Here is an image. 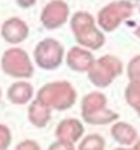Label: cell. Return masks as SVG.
<instances>
[{
  "mask_svg": "<svg viewBox=\"0 0 140 150\" xmlns=\"http://www.w3.org/2000/svg\"><path fill=\"white\" fill-rule=\"evenodd\" d=\"M77 92L68 81H53L42 86L36 93V101H39L50 110H68L75 104Z\"/></svg>",
  "mask_w": 140,
  "mask_h": 150,
  "instance_id": "cell-1",
  "label": "cell"
},
{
  "mask_svg": "<svg viewBox=\"0 0 140 150\" xmlns=\"http://www.w3.org/2000/svg\"><path fill=\"white\" fill-rule=\"evenodd\" d=\"M95 26V20L89 12L79 11L72 15L71 30L75 36V41L84 48L98 50L104 45V35Z\"/></svg>",
  "mask_w": 140,
  "mask_h": 150,
  "instance_id": "cell-2",
  "label": "cell"
},
{
  "mask_svg": "<svg viewBox=\"0 0 140 150\" xmlns=\"http://www.w3.org/2000/svg\"><path fill=\"white\" fill-rule=\"evenodd\" d=\"M107 98L103 93H89L81 102V116L91 125H107L118 120L119 116L106 108Z\"/></svg>",
  "mask_w": 140,
  "mask_h": 150,
  "instance_id": "cell-3",
  "label": "cell"
},
{
  "mask_svg": "<svg viewBox=\"0 0 140 150\" xmlns=\"http://www.w3.org/2000/svg\"><path fill=\"white\" fill-rule=\"evenodd\" d=\"M2 71L12 78H30L33 75V65L27 53L21 48H9L3 53L0 62Z\"/></svg>",
  "mask_w": 140,
  "mask_h": 150,
  "instance_id": "cell-4",
  "label": "cell"
},
{
  "mask_svg": "<svg viewBox=\"0 0 140 150\" xmlns=\"http://www.w3.org/2000/svg\"><path fill=\"white\" fill-rule=\"evenodd\" d=\"M63 56H65L63 45L56 39H53V38L42 39L35 47V51H33V59L36 66H39L41 69L45 71L57 69L62 65Z\"/></svg>",
  "mask_w": 140,
  "mask_h": 150,
  "instance_id": "cell-5",
  "label": "cell"
},
{
  "mask_svg": "<svg viewBox=\"0 0 140 150\" xmlns=\"http://www.w3.org/2000/svg\"><path fill=\"white\" fill-rule=\"evenodd\" d=\"M89 72V80L96 87L109 86L118 75L122 72V63L114 56H103L98 60H94Z\"/></svg>",
  "mask_w": 140,
  "mask_h": 150,
  "instance_id": "cell-6",
  "label": "cell"
},
{
  "mask_svg": "<svg viewBox=\"0 0 140 150\" xmlns=\"http://www.w3.org/2000/svg\"><path fill=\"white\" fill-rule=\"evenodd\" d=\"M133 5L130 2H113L109 6L103 8L98 14V24L106 32L116 30L118 26L130 17Z\"/></svg>",
  "mask_w": 140,
  "mask_h": 150,
  "instance_id": "cell-7",
  "label": "cell"
},
{
  "mask_svg": "<svg viewBox=\"0 0 140 150\" xmlns=\"http://www.w3.org/2000/svg\"><path fill=\"white\" fill-rule=\"evenodd\" d=\"M69 17V8L63 0H53L41 12V23L48 30H54L66 23Z\"/></svg>",
  "mask_w": 140,
  "mask_h": 150,
  "instance_id": "cell-8",
  "label": "cell"
},
{
  "mask_svg": "<svg viewBox=\"0 0 140 150\" xmlns=\"http://www.w3.org/2000/svg\"><path fill=\"white\" fill-rule=\"evenodd\" d=\"M0 35H2L3 41L11 45H18L23 41L27 39L29 36V26L26 21H23L18 17L8 18L2 27H0Z\"/></svg>",
  "mask_w": 140,
  "mask_h": 150,
  "instance_id": "cell-9",
  "label": "cell"
},
{
  "mask_svg": "<svg viewBox=\"0 0 140 150\" xmlns=\"http://www.w3.org/2000/svg\"><path fill=\"white\" fill-rule=\"evenodd\" d=\"M94 56L91 51L81 47H72L66 54V65L75 72H87L94 63Z\"/></svg>",
  "mask_w": 140,
  "mask_h": 150,
  "instance_id": "cell-10",
  "label": "cell"
},
{
  "mask_svg": "<svg viewBox=\"0 0 140 150\" xmlns=\"http://www.w3.org/2000/svg\"><path fill=\"white\" fill-rule=\"evenodd\" d=\"M83 132H84L83 125L77 119H65V120H62L56 128L57 140L66 141V143H71V144L79 141L81 138Z\"/></svg>",
  "mask_w": 140,
  "mask_h": 150,
  "instance_id": "cell-11",
  "label": "cell"
},
{
  "mask_svg": "<svg viewBox=\"0 0 140 150\" xmlns=\"http://www.w3.org/2000/svg\"><path fill=\"white\" fill-rule=\"evenodd\" d=\"M33 86L27 81H17L9 86L8 89V99L15 105H24L32 101L33 98Z\"/></svg>",
  "mask_w": 140,
  "mask_h": 150,
  "instance_id": "cell-12",
  "label": "cell"
},
{
  "mask_svg": "<svg viewBox=\"0 0 140 150\" xmlns=\"http://www.w3.org/2000/svg\"><path fill=\"white\" fill-rule=\"evenodd\" d=\"M27 116H29L30 123L35 128L42 129V128L47 126L50 119H51V110L35 99V101L30 104L29 110H27Z\"/></svg>",
  "mask_w": 140,
  "mask_h": 150,
  "instance_id": "cell-13",
  "label": "cell"
},
{
  "mask_svg": "<svg viewBox=\"0 0 140 150\" xmlns=\"http://www.w3.org/2000/svg\"><path fill=\"white\" fill-rule=\"evenodd\" d=\"M113 140L122 146H131L137 140V131L125 122H118L111 126Z\"/></svg>",
  "mask_w": 140,
  "mask_h": 150,
  "instance_id": "cell-14",
  "label": "cell"
},
{
  "mask_svg": "<svg viewBox=\"0 0 140 150\" xmlns=\"http://www.w3.org/2000/svg\"><path fill=\"white\" fill-rule=\"evenodd\" d=\"M125 99L131 108L140 116V83H130L125 90Z\"/></svg>",
  "mask_w": 140,
  "mask_h": 150,
  "instance_id": "cell-15",
  "label": "cell"
},
{
  "mask_svg": "<svg viewBox=\"0 0 140 150\" xmlns=\"http://www.w3.org/2000/svg\"><path fill=\"white\" fill-rule=\"evenodd\" d=\"M106 141L101 135L98 134H91L84 137V140L80 143L79 150H104Z\"/></svg>",
  "mask_w": 140,
  "mask_h": 150,
  "instance_id": "cell-16",
  "label": "cell"
},
{
  "mask_svg": "<svg viewBox=\"0 0 140 150\" xmlns=\"http://www.w3.org/2000/svg\"><path fill=\"white\" fill-rule=\"evenodd\" d=\"M128 78L130 83H140V56L131 59L128 65Z\"/></svg>",
  "mask_w": 140,
  "mask_h": 150,
  "instance_id": "cell-17",
  "label": "cell"
},
{
  "mask_svg": "<svg viewBox=\"0 0 140 150\" xmlns=\"http://www.w3.org/2000/svg\"><path fill=\"white\" fill-rule=\"evenodd\" d=\"M12 141V135L11 131L6 125L0 123V150H8Z\"/></svg>",
  "mask_w": 140,
  "mask_h": 150,
  "instance_id": "cell-18",
  "label": "cell"
},
{
  "mask_svg": "<svg viewBox=\"0 0 140 150\" xmlns=\"http://www.w3.org/2000/svg\"><path fill=\"white\" fill-rule=\"evenodd\" d=\"M15 150H41V146L33 140H24V141L18 143Z\"/></svg>",
  "mask_w": 140,
  "mask_h": 150,
  "instance_id": "cell-19",
  "label": "cell"
},
{
  "mask_svg": "<svg viewBox=\"0 0 140 150\" xmlns=\"http://www.w3.org/2000/svg\"><path fill=\"white\" fill-rule=\"evenodd\" d=\"M48 150H75V149H74V144H71V143L57 140L48 147Z\"/></svg>",
  "mask_w": 140,
  "mask_h": 150,
  "instance_id": "cell-20",
  "label": "cell"
},
{
  "mask_svg": "<svg viewBox=\"0 0 140 150\" xmlns=\"http://www.w3.org/2000/svg\"><path fill=\"white\" fill-rule=\"evenodd\" d=\"M17 3L23 9H29V8H32L36 3V0H17Z\"/></svg>",
  "mask_w": 140,
  "mask_h": 150,
  "instance_id": "cell-21",
  "label": "cell"
},
{
  "mask_svg": "<svg viewBox=\"0 0 140 150\" xmlns=\"http://www.w3.org/2000/svg\"><path fill=\"white\" fill-rule=\"evenodd\" d=\"M134 150H140V141L136 144V147H134Z\"/></svg>",
  "mask_w": 140,
  "mask_h": 150,
  "instance_id": "cell-22",
  "label": "cell"
},
{
  "mask_svg": "<svg viewBox=\"0 0 140 150\" xmlns=\"http://www.w3.org/2000/svg\"><path fill=\"white\" fill-rule=\"evenodd\" d=\"M136 35H137V36H139V38H140V26H139V27H137V30H136Z\"/></svg>",
  "mask_w": 140,
  "mask_h": 150,
  "instance_id": "cell-23",
  "label": "cell"
},
{
  "mask_svg": "<svg viewBox=\"0 0 140 150\" xmlns=\"http://www.w3.org/2000/svg\"><path fill=\"white\" fill-rule=\"evenodd\" d=\"M116 150H128V149H116Z\"/></svg>",
  "mask_w": 140,
  "mask_h": 150,
  "instance_id": "cell-24",
  "label": "cell"
},
{
  "mask_svg": "<svg viewBox=\"0 0 140 150\" xmlns=\"http://www.w3.org/2000/svg\"><path fill=\"white\" fill-rule=\"evenodd\" d=\"M0 99H2V90H0Z\"/></svg>",
  "mask_w": 140,
  "mask_h": 150,
  "instance_id": "cell-25",
  "label": "cell"
}]
</instances>
